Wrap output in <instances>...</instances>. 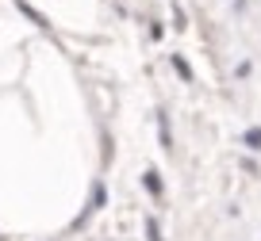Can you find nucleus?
<instances>
[{"label":"nucleus","instance_id":"nucleus-2","mask_svg":"<svg viewBox=\"0 0 261 241\" xmlns=\"http://www.w3.org/2000/svg\"><path fill=\"white\" fill-rule=\"evenodd\" d=\"M246 142H250V145H261V130H250V134H246Z\"/></svg>","mask_w":261,"mask_h":241},{"label":"nucleus","instance_id":"nucleus-1","mask_svg":"<svg viewBox=\"0 0 261 241\" xmlns=\"http://www.w3.org/2000/svg\"><path fill=\"white\" fill-rule=\"evenodd\" d=\"M146 188H154V192H162V180H158L154 172H146Z\"/></svg>","mask_w":261,"mask_h":241}]
</instances>
